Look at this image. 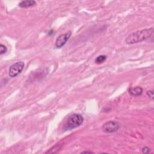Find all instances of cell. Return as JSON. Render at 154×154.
Returning <instances> with one entry per match:
<instances>
[{
    "mask_svg": "<svg viewBox=\"0 0 154 154\" xmlns=\"http://www.w3.org/2000/svg\"><path fill=\"white\" fill-rule=\"evenodd\" d=\"M91 153L92 152H88V151H84L83 152H81V153Z\"/></svg>",
    "mask_w": 154,
    "mask_h": 154,
    "instance_id": "12",
    "label": "cell"
},
{
    "mask_svg": "<svg viewBox=\"0 0 154 154\" xmlns=\"http://www.w3.org/2000/svg\"><path fill=\"white\" fill-rule=\"evenodd\" d=\"M84 118L80 114H73L68 119L65 129L66 130H70L79 127L83 124Z\"/></svg>",
    "mask_w": 154,
    "mask_h": 154,
    "instance_id": "2",
    "label": "cell"
},
{
    "mask_svg": "<svg viewBox=\"0 0 154 154\" xmlns=\"http://www.w3.org/2000/svg\"><path fill=\"white\" fill-rule=\"evenodd\" d=\"M150 151V149L148 147H145L142 149V152L144 153H148Z\"/></svg>",
    "mask_w": 154,
    "mask_h": 154,
    "instance_id": "10",
    "label": "cell"
},
{
    "mask_svg": "<svg viewBox=\"0 0 154 154\" xmlns=\"http://www.w3.org/2000/svg\"><path fill=\"white\" fill-rule=\"evenodd\" d=\"M153 33V28H146L137 31L136 32L130 34L126 39L125 42L127 44L131 45L143 42L149 38Z\"/></svg>",
    "mask_w": 154,
    "mask_h": 154,
    "instance_id": "1",
    "label": "cell"
},
{
    "mask_svg": "<svg viewBox=\"0 0 154 154\" xmlns=\"http://www.w3.org/2000/svg\"><path fill=\"white\" fill-rule=\"evenodd\" d=\"M71 36V32H68L65 34L59 36L56 41V46L57 48H60L63 46Z\"/></svg>",
    "mask_w": 154,
    "mask_h": 154,
    "instance_id": "5",
    "label": "cell"
},
{
    "mask_svg": "<svg viewBox=\"0 0 154 154\" xmlns=\"http://www.w3.org/2000/svg\"><path fill=\"white\" fill-rule=\"evenodd\" d=\"M36 4V2L33 0H27V1H23L19 3V6L22 8H28L34 6Z\"/></svg>",
    "mask_w": 154,
    "mask_h": 154,
    "instance_id": "7",
    "label": "cell"
},
{
    "mask_svg": "<svg viewBox=\"0 0 154 154\" xmlns=\"http://www.w3.org/2000/svg\"><path fill=\"white\" fill-rule=\"evenodd\" d=\"M24 66V63L23 61H18V62L12 65L9 69V76L12 78H15L18 76L19 74L21 73Z\"/></svg>",
    "mask_w": 154,
    "mask_h": 154,
    "instance_id": "3",
    "label": "cell"
},
{
    "mask_svg": "<svg viewBox=\"0 0 154 154\" xmlns=\"http://www.w3.org/2000/svg\"><path fill=\"white\" fill-rule=\"evenodd\" d=\"M147 95L149 98L153 99V90H149L147 92Z\"/></svg>",
    "mask_w": 154,
    "mask_h": 154,
    "instance_id": "11",
    "label": "cell"
},
{
    "mask_svg": "<svg viewBox=\"0 0 154 154\" xmlns=\"http://www.w3.org/2000/svg\"><path fill=\"white\" fill-rule=\"evenodd\" d=\"M7 51V48L6 46H4L3 44L0 45V54H1V55H3L6 53Z\"/></svg>",
    "mask_w": 154,
    "mask_h": 154,
    "instance_id": "9",
    "label": "cell"
},
{
    "mask_svg": "<svg viewBox=\"0 0 154 154\" xmlns=\"http://www.w3.org/2000/svg\"><path fill=\"white\" fill-rule=\"evenodd\" d=\"M129 93L132 96H140L143 93V89L140 87H131L129 89Z\"/></svg>",
    "mask_w": 154,
    "mask_h": 154,
    "instance_id": "6",
    "label": "cell"
},
{
    "mask_svg": "<svg viewBox=\"0 0 154 154\" xmlns=\"http://www.w3.org/2000/svg\"><path fill=\"white\" fill-rule=\"evenodd\" d=\"M106 59H107V56H105L104 55L99 56L96 58L95 62L97 64H101L102 63H104V61L106 60Z\"/></svg>",
    "mask_w": 154,
    "mask_h": 154,
    "instance_id": "8",
    "label": "cell"
},
{
    "mask_svg": "<svg viewBox=\"0 0 154 154\" xmlns=\"http://www.w3.org/2000/svg\"><path fill=\"white\" fill-rule=\"evenodd\" d=\"M120 127V125L118 122L108 121L102 125V129L107 133H113L117 131Z\"/></svg>",
    "mask_w": 154,
    "mask_h": 154,
    "instance_id": "4",
    "label": "cell"
}]
</instances>
